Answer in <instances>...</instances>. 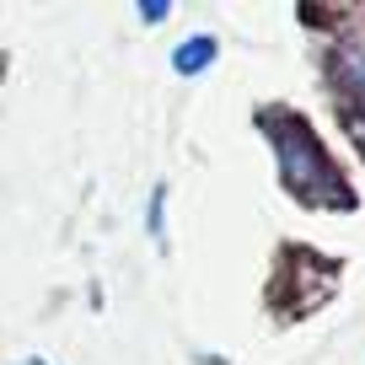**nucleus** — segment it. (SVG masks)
<instances>
[{
  "mask_svg": "<svg viewBox=\"0 0 365 365\" xmlns=\"http://www.w3.org/2000/svg\"><path fill=\"white\" fill-rule=\"evenodd\" d=\"M258 124H263V135H269V145H274L279 178H285V188L301 205H312V210H349L354 205L344 172L333 167V156L322 150V140L312 135L307 118L285 113V108H263Z\"/></svg>",
  "mask_w": 365,
  "mask_h": 365,
  "instance_id": "f257e3e1",
  "label": "nucleus"
},
{
  "mask_svg": "<svg viewBox=\"0 0 365 365\" xmlns=\"http://www.w3.org/2000/svg\"><path fill=\"white\" fill-rule=\"evenodd\" d=\"M322 76H328L333 108H339L349 140L365 156V38L360 33H339L328 48H322Z\"/></svg>",
  "mask_w": 365,
  "mask_h": 365,
  "instance_id": "f03ea898",
  "label": "nucleus"
},
{
  "mask_svg": "<svg viewBox=\"0 0 365 365\" xmlns=\"http://www.w3.org/2000/svg\"><path fill=\"white\" fill-rule=\"evenodd\" d=\"M215 59H220V43L210 33H194V38H182V43L172 48V70H178V76H205Z\"/></svg>",
  "mask_w": 365,
  "mask_h": 365,
  "instance_id": "7ed1b4c3",
  "label": "nucleus"
},
{
  "mask_svg": "<svg viewBox=\"0 0 365 365\" xmlns=\"http://www.w3.org/2000/svg\"><path fill=\"white\" fill-rule=\"evenodd\" d=\"M145 231H150V242H156V247H167V182H156V188H150Z\"/></svg>",
  "mask_w": 365,
  "mask_h": 365,
  "instance_id": "20e7f679",
  "label": "nucleus"
},
{
  "mask_svg": "<svg viewBox=\"0 0 365 365\" xmlns=\"http://www.w3.org/2000/svg\"><path fill=\"white\" fill-rule=\"evenodd\" d=\"M140 22H145V27L167 22V6H161V0H150V6H145V0H140Z\"/></svg>",
  "mask_w": 365,
  "mask_h": 365,
  "instance_id": "39448f33",
  "label": "nucleus"
},
{
  "mask_svg": "<svg viewBox=\"0 0 365 365\" xmlns=\"http://www.w3.org/2000/svg\"><path fill=\"white\" fill-rule=\"evenodd\" d=\"M22 365H43V360H22Z\"/></svg>",
  "mask_w": 365,
  "mask_h": 365,
  "instance_id": "423d86ee",
  "label": "nucleus"
}]
</instances>
